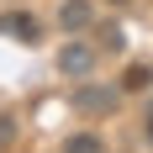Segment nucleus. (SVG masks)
<instances>
[{
    "mask_svg": "<svg viewBox=\"0 0 153 153\" xmlns=\"http://www.w3.org/2000/svg\"><path fill=\"white\" fill-rule=\"evenodd\" d=\"M100 48H111V53H122V32H116V27H106V32H100Z\"/></svg>",
    "mask_w": 153,
    "mask_h": 153,
    "instance_id": "nucleus-8",
    "label": "nucleus"
},
{
    "mask_svg": "<svg viewBox=\"0 0 153 153\" xmlns=\"http://www.w3.org/2000/svg\"><path fill=\"white\" fill-rule=\"evenodd\" d=\"M16 143V116H0V153Z\"/></svg>",
    "mask_w": 153,
    "mask_h": 153,
    "instance_id": "nucleus-7",
    "label": "nucleus"
},
{
    "mask_svg": "<svg viewBox=\"0 0 153 153\" xmlns=\"http://www.w3.org/2000/svg\"><path fill=\"white\" fill-rule=\"evenodd\" d=\"M90 21H95L90 0H63V11H58V27H63V32H85Z\"/></svg>",
    "mask_w": 153,
    "mask_h": 153,
    "instance_id": "nucleus-4",
    "label": "nucleus"
},
{
    "mask_svg": "<svg viewBox=\"0 0 153 153\" xmlns=\"http://www.w3.org/2000/svg\"><path fill=\"white\" fill-rule=\"evenodd\" d=\"M0 32L5 37H16V42H37V16H27V11H11V16H0Z\"/></svg>",
    "mask_w": 153,
    "mask_h": 153,
    "instance_id": "nucleus-3",
    "label": "nucleus"
},
{
    "mask_svg": "<svg viewBox=\"0 0 153 153\" xmlns=\"http://www.w3.org/2000/svg\"><path fill=\"white\" fill-rule=\"evenodd\" d=\"M58 69L69 79H90V69H95V48H85V42H69L58 53Z\"/></svg>",
    "mask_w": 153,
    "mask_h": 153,
    "instance_id": "nucleus-2",
    "label": "nucleus"
},
{
    "mask_svg": "<svg viewBox=\"0 0 153 153\" xmlns=\"http://www.w3.org/2000/svg\"><path fill=\"white\" fill-rule=\"evenodd\" d=\"M63 153H106V148H100V137H95V132H79V137L63 143Z\"/></svg>",
    "mask_w": 153,
    "mask_h": 153,
    "instance_id": "nucleus-6",
    "label": "nucleus"
},
{
    "mask_svg": "<svg viewBox=\"0 0 153 153\" xmlns=\"http://www.w3.org/2000/svg\"><path fill=\"white\" fill-rule=\"evenodd\" d=\"M148 85H153V69H148V63H132V69L122 74V90H148Z\"/></svg>",
    "mask_w": 153,
    "mask_h": 153,
    "instance_id": "nucleus-5",
    "label": "nucleus"
},
{
    "mask_svg": "<svg viewBox=\"0 0 153 153\" xmlns=\"http://www.w3.org/2000/svg\"><path fill=\"white\" fill-rule=\"evenodd\" d=\"M74 111H85V116H106V111H116V90L79 85V90H74Z\"/></svg>",
    "mask_w": 153,
    "mask_h": 153,
    "instance_id": "nucleus-1",
    "label": "nucleus"
},
{
    "mask_svg": "<svg viewBox=\"0 0 153 153\" xmlns=\"http://www.w3.org/2000/svg\"><path fill=\"white\" fill-rule=\"evenodd\" d=\"M143 132L153 137V100H148V111H143Z\"/></svg>",
    "mask_w": 153,
    "mask_h": 153,
    "instance_id": "nucleus-9",
    "label": "nucleus"
}]
</instances>
